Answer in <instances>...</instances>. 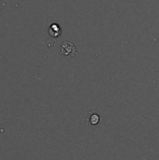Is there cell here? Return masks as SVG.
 I'll return each mask as SVG.
<instances>
[{"label":"cell","instance_id":"2","mask_svg":"<svg viewBox=\"0 0 159 160\" xmlns=\"http://www.w3.org/2000/svg\"><path fill=\"white\" fill-rule=\"evenodd\" d=\"M49 34H50L52 37H53V38L58 37V36L61 34V29H60L59 25L56 24V23H52V24L51 25V27L49 28Z\"/></svg>","mask_w":159,"mask_h":160},{"label":"cell","instance_id":"3","mask_svg":"<svg viewBox=\"0 0 159 160\" xmlns=\"http://www.w3.org/2000/svg\"><path fill=\"white\" fill-rule=\"evenodd\" d=\"M99 122V116L97 114H92L90 116V123L92 125H97Z\"/></svg>","mask_w":159,"mask_h":160},{"label":"cell","instance_id":"1","mask_svg":"<svg viewBox=\"0 0 159 160\" xmlns=\"http://www.w3.org/2000/svg\"><path fill=\"white\" fill-rule=\"evenodd\" d=\"M60 52L64 55L68 56H77V51L73 43L68 41H64L60 46Z\"/></svg>","mask_w":159,"mask_h":160}]
</instances>
